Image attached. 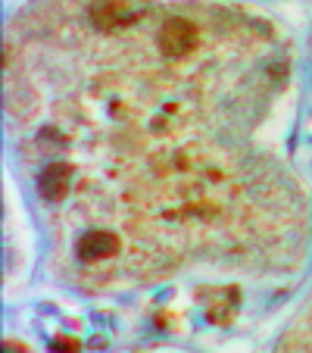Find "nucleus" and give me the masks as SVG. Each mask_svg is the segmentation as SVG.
<instances>
[{
	"label": "nucleus",
	"mask_w": 312,
	"mask_h": 353,
	"mask_svg": "<svg viewBox=\"0 0 312 353\" xmlns=\"http://www.w3.org/2000/svg\"><path fill=\"white\" fill-rule=\"evenodd\" d=\"M197 44H200V28L191 19H185V16L166 19L160 26V32H156V47H160L163 57H169V60H181V57L194 54Z\"/></svg>",
	"instance_id": "f257e3e1"
},
{
	"label": "nucleus",
	"mask_w": 312,
	"mask_h": 353,
	"mask_svg": "<svg viewBox=\"0 0 312 353\" xmlns=\"http://www.w3.org/2000/svg\"><path fill=\"white\" fill-rule=\"evenodd\" d=\"M119 254V238L107 228H91L87 234L79 238V256L85 263H100Z\"/></svg>",
	"instance_id": "f03ea898"
},
{
	"label": "nucleus",
	"mask_w": 312,
	"mask_h": 353,
	"mask_svg": "<svg viewBox=\"0 0 312 353\" xmlns=\"http://www.w3.org/2000/svg\"><path fill=\"white\" fill-rule=\"evenodd\" d=\"M91 19H94V26H97L100 32H110V28L128 26V22L134 19V13L132 10H125V7H119L116 0H97V3L91 7Z\"/></svg>",
	"instance_id": "20e7f679"
},
{
	"label": "nucleus",
	"mask_w": 312,
	"mask_h": 353,
	"mask_svg": "<svg viewBox=\"0 0 312 353\" xmlns=\"http://www.w3.org/2000/svg\"><path fill=\"white\" fill-rule=\"evenodd\" d=\"M38 194L50 203H60L69 194V166L66 163H47L38 175Z\"/></svg>",
	"instance_id": "7ed1b4c3"
}]
</instances>
